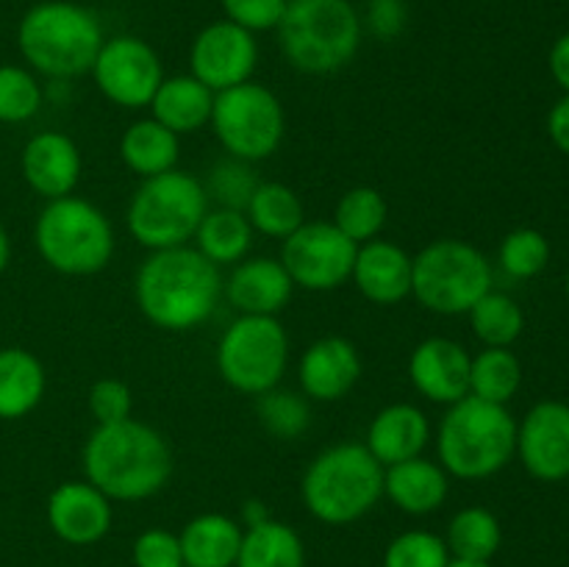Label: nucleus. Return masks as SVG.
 <instances>
[{
	"instance_id": "1",
	"label": "nucleus",
	"mask_w": 569,
	"mask_h": 567,
	"mask_svg": "<svg viewBox=\"0 0 569 567\" xmlns=\"http://www.w3.org/2000/svg\"><path fill=\"white\" fill-rule=\"evenodd\" d=\"M133 298L144 320L156 328L189 331L203 326L220 304V267L189 245L150 250L133 278Z\"/></svg>"
},
{
	"instance_id": "2",
	"label": "nucleus",
	"mask_w": 569,
	"mask_h": 567,
	"mask_svg": "<svg viewBox=\"0 0 569 567\" xmlns=\"http://www.w3.org/2000/svg\"><path fill=\"white\" fill-rule=\"evenodd\" d=\"M83 476L109 500L153 498L172 476V450L148 422L133 417L98 426L83 445Z\"/></svg>"
},
{
	"instance_id": "3",
	"label": "nucleus",
	"mask_w": 569,
	"mask_h": 567,
	"mask_svg": "<svg viewBox=\"0 0 569 567\" xmlns=\"http://www.w3.org/2000/svg\"><path fill=\"white\" fill-rule=\"evenodd\" d=\"M103 42L106 33L98 14L72 0H42L31 6L17 26L22 59L53 81H72L92 70Z\"/></svg>"
},
{
	"instance_id": "4",
	"label": "nucleus",
	"mask_w": 569,
	"mask_h": 567,
	"mask_svg": "<svg viewBox=\"0 0 569 567\" xmlns=\"http://www.w3.org/2000/svg\"><path fill=\"white\" fill-rule=\"evenodd\" d=\"M300 498L315 520L348 526L383 498V465L361 442L331 445L306 467Z\"/></svg>"
},
{
	"instance_id": "5",
	"label": "nucleus",
	"mask_w": 569,
	"mask_h": 567,
	"mask_svg": "<svg viewBox=\"0 0 569 567\" xmlns=\"http://www.w3.org/2000/svg\"><path fill=\"white\" fill-rule=\"evenodd\" d=\"M276 31L283 59L306 76H331L348 67L365 37L350 0H289Z\"/></svg>"
},
{
	"instance_id": "6",
	"label": "nucleus",
	"mask_w": 569,
	"mask_h": 567,
	"mask_svg": "<svg viewBox=\"0 0 569 567\" xmlns=\"http://www.w3.org/2000/svg\"><path fill=\"white\" fill-rule=\"evenodd\" d=\"M439 465L448 476L478 481L503 470L517 454V422L500 404L467 395L448 406L437 437Z\"/></svg>"
},
{
	"instance_id": "7",
	"label": "nucleus",
	"mask_w": 569,
	"mask_h": 567,
	"mask_svg": "<svg viewBox=\"0 0 569 567\" xmlns=\"http://www.w3.org/2000/svg\"><path fill=\"white\" fill-rule=\"evenodd\" d=\"M37 250L61 276H94L114 256V228L89 200L67 195L48 200L37 217Z\"/></svg>"
},
{
	"instance_id": "8",
	"label": "nucleus",
	"mask_w": 569,
	"mask_h": 567,
	"mask_svg": "<svg viewBox=\"0 0 569 567\" xmlns=\"http://www.w3.org/2000/svg\"><path fill=\"white\" fill-rule=\"evenodd\" d=\"M492 289V265L465 239H433L411 256V295L433 315H467Z\"/></svg>"
},
{
	"instance_id": "9",
	"label": "nucleus",
	"mask_w": 569,
	"mask_h": 567,
	"mask_svg": "<svg viewBox=\"0 0 569 567\" xmlns=\"http://www.w3.org/2000/svg\"><path fill=\"white\" fill-rule=\"evenodd\" d=\"M209 211V195L194 176L181 170L142 178L128 203V231L142 248H181L194 239Z\"/></svg>"
},
{
	"instance_id": "10",
	"label": "nucleus",
	"mask_w": 569,
	"mask_h": 567,
	"mask_svg": "<svg viewBox=\"0 0 569 567\" xmlns=\"http://www.w3.org/2000/svg\"><path fill=\"white\" fill-rule=\"evenodd\" d=\"M289 365V337L278 317L239 315L217 345V372L242 395L270 392Z\"/></svg>"
},
{
	"instance_id": "11",
	"label": "nucleus",
	"mask_w": 569,
	"mask_h": 567,
	"mask_svg": "<svg viewBox=\"0 0 569 567\" xmlns=\"http://www.w3.org/2000/svg\"><path fill=\"white\" fill-rule=\"evenodd\" d=\"M211 128L228 156L242 161H264L281 148L287 133L283 106L264 83L244 81L214 94Z\"/></svg>"
},
{
	"instance_id": "12",
	"label": "nucleus",
	"mask_w": 569,
	"mask_h": 567,
	"mask_svg": "<svg viewBox=\"0 0 569 567\" xmlns=\"http://www.w3.org/2000/svg\"><path fill=\"white\" fill-rule=\"evenodd\" d=\"M359 245L345 237L333 222L306 220L281 245V265L295 287L309 292H331L353 276Z\"/></svg>"
},
{
	"instance_id": "13",
	"label": "nucleus",
	"mask_w": 569,
	"mask_h": 567,
	"mask_svg": "<svg viewBox=\"0 0 569 567\" xmlns=\"http://www.w3.org/2000/svg\"><path fill=\"white\" fill-rule=\"evenodd\" d=\"M94 87L106 100L122 109H144L164 81L159 53L144 39L120 33L100 44L92 64Z\"/></svg>"
},
{
	"instance_id": "14",
	"label": "nucleus",
	"mask_w": 569,
	"mask_h": 567,
	"mask_svg": "<svg viewBox=\"0 0 569 567\" xmlns=\"http://www.w3.org/2000/svg\"><path fill=\"white\" fill-rule=\"evenodd\" d=\"M256 64H259L256 33L244 31L231 20H217L200 28L189 48V76L206 83L214 94L250 81Z\"/></svg>"
},
{
	"instance_id": "15",
	"label": "nucleus",
	"mask_w": 569,
	"mask_h": 567,
	"mask_svg": "<svg viewBox=\"0 0 569 567\" xmlns=\"http://www.w3.org/2000/svg\"><path fill=\"white\" fill-rule=\"evenodd\" d=\"M517 454L539 481L569 478V406L542 400L517 428Z\"/></svg>"
},
{
	"instance_id": "16",
	"label": "nucleus",
	"mask_w": 569,
	"mask_h": 567,
	"mask_svg": "<svg viewBox=\"0 0 569 567\" xmlns=\"http://www.w3.org/2000/svg\"><path fill=\"white\" fill-rule=\"evenodd\" d=\"M470 361L465 345L448 337H431L409 356V378L431 404L453 406L470 395Z\"/></svg>"
},
{
	"instance_id": "17",
	"label": "nucleus",
	"mask_w": 569,
	"mask_h": 567,
	"mask_svg": "<svg viewBox=\"0 0 569 567\" xmlns=\"http://www.w3.org/2000/svg\"><path fill=\"white\" fill-rule=\"evenodd\" d=\"M111 500L89 481H64L50 493V531L67 545H94L111 531Z\"/></svg>"
},
{
	"instance_id": "18",
	"label": "nucleus",
	"mask_w": 569,
	"mask_h": 567,
	"mask_svg": "<svg viewBox=\"0 0 569 567\" xmlns=\"http://www.w3.org/2000/svg\"><path fill=\"white\" fill-rule=\"evenodd\" d=\"M20 165L28 187L44 200H59L76 192L83 170L81 150L61 131H42L28 139Z\"/></svg>"
},
{
	"instance_id": "19",
	"label": "nucleus",
	"mask_w": 569,
	"mask_h": 567,
	"mask_svg": "<svg viewBox=\"0 0 569 567\" xmlns=\"http://www.w3.org/2000/svg\"><path fill=\"white\" fill-rule=\"evenodd\" d=\"M300 389L309 400H342L361 378V356L345 337H322L306 348L298 367Z\"/></svg>"
},
{
	"instance_id": "20",
	"label": "nucleus",
	"mask_w": 569,
	"mask_h": 567,
	"mask_svg": "<svg viewBox=\"0 0 569 567\" xmlns=\"http://www.w3.org/2000/svg\"><path fill=\"white\" fill-rule=\"evenodd\" d=\"M295 284L283 270L281 259L253 256L242 259L231 270L228 281H222V295L239 315L276 317L292 300Z\"/></svg>"
},
{
	"instance_id": "21",
	"label": "nucleus",
	"mask_w": 569,
	"mask_h": 567,
	"mask_svg": "<svg viewBox=\"0 0 569 567\" xmlns=\"http://www.w3.org/2000/svg\"><path fill=\"white\" fill-rule=\"evenodd\" d=\"M350 278L370 304L395 306L411 295V256L400 245L376 237L359 245Z\"/></svg>"
},
{
	"instance_id": "22",
	"label": "nucleus",
	"mask_w": 569,
	"mask_h": 567,
	"mask_svg": "<svg viewBox=\"0 0 569 567\" xmlns=\"http://www.w3.org/2000/svg\"><path fill=\"white\" fill-rule=\"evenodd\" d=\"M450 476L439 461L415 459L383 467V498L392 500L403 515H433L448 500Z\"/></svg>"
},
{
	"instance_id": "23",
	"label": "nucleus",
	"mask_w": 569,
	"mask_h": 567,
	"mask_svg": "<svg viewBox=\"0 0 569 567\" xmlns=\"http://www.w3.org/2000/svg\"><path fill=\"white\" fill-rule=\"evenodd\" d=\"M431 439V422L415 404H392L372 417L367 428V450L383 467L422 456Z\"/></svg>"
},
{
	"instance_id": "24",
	"label": "nucleus",
	"mask_w": 569,
	"mask_h": 567,
	"mask_svg": "<svg viewBox=\"0 0 569 567\" xmlns=\"http://www.w3.org/2000/svg\"><path fill=\"white\" fill-rule=\"evenodd\" d=\"M211 109H214V92L194 76L164 78L150 100L153 120L170 128L176 137L209 126Z\"/></svg>"
},
{
	"instance_id": "25",
	"label": "nucleus",
	"mask_w": 569,
	"mask_h": 567,
	"mask_svg": "<svg viewBox=\"0 0 569 567\" xmlns=\"http://www.w3.org/2000/svg\"><path fill=\"white\" fill-rule=\"evenodd\" d=\"M242 534L244 528L233 517L220 515V511L198 515L178 534L183 567H233Z\"/></svg>"
},
{
	"instance_id": "26",
	"label": "nucleus",
	"mask_w": 569,
	"mask_h": 567,
	"mask_svg": "<svg viewBox=\"0 0 569 567\" xmlns=\"http://www.w3.org/2000/svg\"><path fill=\"white\" fill-rule=\"evenodd\" d=\"M181 142L170 128L156 122L153 117L131 122L120 137V159L122 165L139 178H153L161 172L176 170Z\"/></svg>"
},
{
	"instance_id": "27",
	"label": "nucleus",
	"mask_w": 569,
	"mask_h": 567,
	"mask_svg": "<svg viewBox=\"0 0 569 567\" xmlns=\"http://www.w3.org/2000/svg\"><path fill=\"white\" fill-rule=\"evenodd\" d=\"M44 395V367L31 350H0V420L31 415Z\"/></svg>"
},
{
	"instance_id": "28",
	"label": "nucleus",
	"mask_w": 569,
	"mask_h": 567,
	"mask_svg": "<svg viewBox=\"0 0 569 567\" xmlns=\"http://www.w3.org/2000/svg\"><path fill=\"white\" fill-rule=\"evenodd\" d=\"M233 567H306V548L300 534L281 520L248 526Z\"/></svg>"
},
{
	"instance_id": "29",
	"label": "nucleus",
	"mask_w": 569,
	"mask_h": 567,
	"mask_svg": "<svg viewBox=\"0 0 569 567\" xmlns=\"http://www.w3.org/2000/svg\"><path fill=\"white\" fill-rule=\"evenodd\" d=\"M198 250L217 267L239 265L253 245V226L237 209H209L194 231Z\"/></svg>"
},
{
	"instance_id": "30",
	"label": "nucleus",
	"mask_w": 569,
	"mask_h": 567,
	"mask_svg": "<svg viewBox=\"0 0 569 567\" xmlns=\"http://www.w3.org/2000/svg\"><path fill=\"white\" fill-rule=\"evenodd\" d=\"M244 215H248L253 231L281 239V242L306 222V209L300 195L292 187L278 181H261Z\"/></svg>"
},
{
	"instance_id": "31",
	"label": "nucleus",
	"mask_w": 569,
	"mask_h": 567,
	"mask_svg": "<svg viewBox=\"0 0 569 567\" xmlns=\"http://www.w3.org/2000/svg\"><path fill=\"white\" fill-rule=\"evenodd\" d=\"M503 543V528L500 520L483 506H467L456 511L448 523V537L445 545L450 550V559L467 561H492V556Z\"/></svg>"
},
{
	"instance_id": "32",
	"label": "nucleus",
	"mask_w": 569,
	"mask_h": 567,
	"mask_svg": "<svg viewBox=\"0 0 569 567\" xmlns=\"http://www.w3.org/2000/svg\"><path fill=\"white\" fill-rule=\"evenodd\" d=\"M522 384L520 359L509 348H483L470 361V395L506 406Z\"/></svg>"
},
{
	"instance_id": "33",
	"label": "nucleus",
	"mask_w": 569,
	"mask_h": 567,
	"mask_svg": "<svg viewBox=\"0 0 569 567\" xmlns=\"http://www.w3.org/2000/svg\"><path fill=\"white\" fill-rule=\"evenodd\" d=\"M387 217V198L376 187H353L339 198L333 209V226L356 245H365L383 231Z\"/></svg>"
},
{
	"instance_id": "34",
	"label": "nucleus",
	"mask_w": 569,
	"mask_h": 567,
	"mask_svg": "<svg viewBox=\"0 0 569 567\" xmlns=\"http://www.w3.org/2000/svg\"><path fill=\"white\" fill-rule=\"evenodd\" d=\"M467 315H470L472 334L487 348H509L522 334V326H526V317H522L517 300L503 292H492V289Z\"/></svg>"
},
{
	"instance_id": "35",
	"label": "nucleus",
	"mask_w": 569,
	"mask_h": 567,
	"mask_svg": "<svg viewBox=\"0 0 569 567\" xmlns=\"http://www.w3.org/2000/svg\"><path fill=\"white\" fill-rule=\"evenodd\" d=\"M256 411H259L261 426L278 439H298L311 422L309 398L300 392H292V389L276 387L270 392L259 395Z\"/></svg>"
},
{
	"instance_id": "36",
	"label": "nucleus",
	"mask_w": 569,
	"mask_h": 567,
	"mask_svg": "<svg viewBox=\"0 0 569 567\" xmlns=\"http://www.w3.org/2000/svg\"><path fill=\"white\" fill-rule=\"evenodd\" d=\"M42 87L26 67H0V122H26L42 109Z\"/></svg>"
},
{
	"instance_id": "37",
	"label": "nucleus",
	"mask_w": 569,
	"mask_h": 567,
	"mask_svg": "<svg viewBox=\"0 0 569 567\" xmlns=\"http://www.w3.org/2000/svg\"><path fill=\"white\" fill-rule=\"evenodd\" d=\"M259 178H256L253 165L242 159H226L220 165L211 167L209 183H203L206 195L214 198L222 209H248L250 198H253L256 187H259Z\"/></svg>"
},
{
	"instance_id": "38",
	"label": "nucleus",
	"mask_w": 569,
	"mask_h": 567,
	"mask_svg": "<svg viewBox=\"0 0 569 567\" xmlns=\"http://www.w3.org/2000/svg\"><path fill=\"white\" fill-rule=\"evenodd\" d=\"M450 550L433 531H403L383 550V567H448Z\"/></svg>"
},
{
	"instance_id": "39",
	"label": "nucleus",
	"mask_w": 569,
	"mask_h": 567,
	"mask_svg": "<svg viewBox=\"0 0 569 567\" xmlns=\"http://www.w3.org/2000/svg\"><path fill=\"white\" fill-rule=\"evenodd\" d=\"M498 261L511 278H533L548 267L550 245L545 233L533 228H517L500 245Z\"/></svg>"
},
{
	"instance_id": "40",
	"label": "nucleus",
	"mask_w": 569,
	"mask_h": 567,
	"mask_svg": "<svg viewBox=\"0 0 569 567\" xmlns=\"http://www.w3.org/2000/svg\"><path fill=\"white\" fill-rule=\"evenodd\" d=\"M89 411H92L98 426H109V422H120L131 417L133 395L131 387L120 378H100L89 387L87 395Z\"/></svg>"
},
{
	"instance_id": "41",
	"label": "nucleus",
	"mask_w": 569,
	"mask_h": 567,
	"mask_svg": "<svg viewBox=\"0 0 569 567\" xmlns=\"http://www.w3.org/2000/svg\"><path fill=\"white\" fill-rule=\"evenodd\" d=\"M133 567H183L181 539L167 528H148L133 539Z\"/></svg>"
},
{
	"instance_id": "42",
	"label": "nucleus",
	"mask_w": 569,
	"mask_h": 567,
	"mask_svg": "<svg viewBox=\"0 0 569 567\" xmlns=\"http://www.w3.org/2000/svg\"><path fill=\"white\" fill-rule=\"evenodd\" d=\"M226 20L237 22L250 33L276 31L283 20L289 0H220Z\"/></svg>"
},
{
	"instance_id": "43",
	"label": "nucleus",
	"mask_w": 569,
	"mask_h": 567,
	"mask_svg": "<svg viewBox=\"0 0 569 567\" xmlns=\"http://www.w3.org/2000/svg\"><path fill=\"white\" fill-rule=\"evenodd\" d=\"M409 22V9L403 0H370L367 14L361 17V26L381 42L398 39Z\"/></svg>"
},
{
	"instance_id": "44",
	"label": "nucleus",
	"mask_w": 569,
	"mask_h": 567,
	"mask_svg": "<svg viewBox=\"0 0 569 567\" xmlns=\"http://www.w3.org/2000/svg\"><path fill=\"white\" fill-rule=\"evenodd\" d=\"M548 131H550V139L556 142V148L565 150L569 156V94L550 109Z\"/></svg>"
},
{
	"instance_id": "45",
	"label": "nucleus",
	"mask_w": 569,
	"mask_h": 567,
	"mask_svg": "<svg viewBox=\"0 0 569 567\" xmlns=\"http://www.w3.org/2000/svg\"><path fill=\"white\" fill-rule=\"evenodd\" d=\"M550 72H553L556 83L569 94V33L556 39L550 48Z\"/></svg>"
},
{
	"instance_id": "46",
	"label": "nucleus",
	"mask_w": 569,
	"mask_h": 567,
	"mask_svg": "<svg viewBox=\"0 0 569 567\" xmlns=\"http://www.w3.org/2000/svg\"><path fill=\"white\" fill-rule=\"evenodd\" d=\"M267 509H264V504H261V500H248V504H244V526H256V523H261V520H267Z\"/></svg>"
},
{
	"instance_id": "47",
	"label": "nucleus",
	"mask_w": 569,
	"mask_h": 567,
	"mask_svg": "<svg viewBox=\"0 0 569 567\" xmlns=\"http://www.w3.org/2000/svg\"><path fill=\"white\" fill-rule=\"evenodd\" d=\"M9 256H11L9 233H6V228L0 226V272H3V270H6V265H9Z\"/></svg>"
},
{
	"instance_id": "48",
	"label": "nucleus",
	"mask_w": 569,
	"mask_h": 567,
	"mask_svg": "<svg viewBox=\"0 0 569 567\" xmlns=\"http://www.w3.org/2000/svg\"><path fill=\"white\" fill-rule=\"evenodd\" d=\"M448 567H492V561H467V559H450Z\"/></svg>"
},
{
	"instance_id": "49",
	"label": "nucleus",
	"mask_w": 569,
	"mask_h": 567,
	"mask_svg": "<svg viewBox=\"0 0 569 567\" xmlns=\"http://www.w3.org/2000/svg\"><path fill=\"white\" fill-rule=\"evenodd\" d=\"M567 295H569V276H567Z\"/></svg>"
}]
</instances>
